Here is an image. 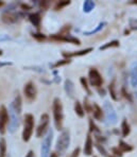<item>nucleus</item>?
Listing matches in <instances>:
<instances>
[{
  "instance_id": "nucleus-1",
  "label": "nucleus",
  "mask_w": 137,
  "mask_h": 157,
  "mask_svg": "<svg viewBox=\"0 0 137 157\" xmlns=\"http://www.w3.org/2000/svg\"><path fill=\"white\" fill-rule=\"evenodd\" d=\"M22 101L19 94L15 97L14 101L9 106V132L11 134L15 133L20 124V116H22Z\"/></svg>"
},
{
  "instance_id": "nucleus-2",
  "label": "nucleus",
  "mask_w": 137,
  "mask_h": 157,
  "mask_svg": "<svg viewBox=\"0 0 137 157\" xmlns=\"http://www.w3.org/2000/svg\"><path fill=\"white\" fill-rule=\"evenodd\" d=\"M53 110V119H54V125L57 130H63V121H64V113H63V104L60 98H55L52 104Z\"/></svg>"
},
{
  "instance_id": "nucleus-3",
  "label": "nucleus",
  "mask_w": 137,
  "mask_h": 157,
  "mask_svg": "<svg viewBox=\"0 0 137 157\" xmlns=\"http://www.w3.org/2000/svg\"><path fill=\"white\" fill-rule=\"evenodd\" d=\"M70 144V132L69 130H64L59 136L55 144V151L57 155H64L68 150Z\"/></svg>"
},
{
  "instance_id": "nucleus-4",
  "label": "nucleus",
  "mask_w": 137,
  "mask_h": 157,
  "mask_svg": "<svg viewBox=\"0 0 137 157\" xmlns=\"http://www.w3.org/2000/svg\"><path fill=\"white\" fill-rule=\"evenodd\" d=\"M34 116L32 114H25L24 118V130H22V140L28 142L31 139L34 132Z\"/></svg>"
},
{
  "instance_id": "nucleus-5",
  "label": "nucleus",
  "mask_w": 137,
  "mask_h": 157,
  "mask_svg": "<svg viewBox=\"0 0 137 157\" xmlns=\"http://www.w3.org/2000/svg\"><path fill=\"white\" fill-rule=\"evenodd\" d=\"M103 113L108 124H112L113 125V124L117 123V121H118L117 113H116L114 106L111 104L110 102H108V101H105L103 104Z\"/></svg>"
},
{
  "instance_id": "nucleus-6",
  "label": "nucleus",
  "mask_w": 137,
  "mask_h": 157,
  "mask_svg": "<svg viewBox=\"0 0 137 157\" xmlns=\"http://www.w3.org/2000/svg\"><path fill=\"white\" fill-rule=\"evenodd\" d=\"M53 140V131L49 130L48 133L45 135L41 144V157H49L50 155V150H51V144H52Z\"/></svg>"
},
{
  "instance_id": "nucleus-7",
  "label": "nucleus",
  "mask_w": 137,
  "mask_h": 157,
  "mask_svg": "<svg viewBox=\"0 0 137 157\" xmlns=\"http://www.w3.org/2000/svg\"><path fill=\"white\" fill-rule=\"evenodd\" d=\"M50 123V118L48 114H43L41 116V121H39V124L36 128V136L38 138H41L48 133V126H49Z\"/></svg>"
},
{
  "instance_id": "nucleus-8",
  "label": "nucleus",
  "mask_w": 137,
  "mask_h": 157,
  "mask_svg": "<svg viewBox=\"0 0 137 157\" xmlns=\"http://www.w3.org/2000/svg\"><path fill=\"white\" fill-rule=\"evenodd\" d=\"M88 78H89V83L92 86L95 87H101L103 84V78H102L101 75L96 68H90L88 71Z\"/></svg>"
},
{
  "instance_id": "nucleus-9",
  "label": "nucleus",
  "mask_w": 137,
  "mask_h": 157,
  "mask_svg": "<svg viewBox=\"0 0 137 157\" xmlns=\"http://www.w3.org/2000/svg\"><path fill=\"white\" fill-rule=\"evenodd\" d=\"M9 124V112L4 105L0 106V134L3 135L6 132Z\"/></svg>"
},
{
  "instance_id": "nucleus-10",
  "label": "nucleus",
  "mask_w": 137,
  "mask_h": 157,
  "mask_svg": "<svg viewBox=\"0 0 137 157\" xmlns=\"http://www.w3.org/2000/svg\"><path fill=\"white\" fill-rule=\"evenodd\" d=\"M24 94L29 101L35 100L36 94H37V89H36L35 84L33 82H28L24 87Z\"/></svg>"
},
{
  "instance_id": "nucleus-11",
  "label": "nucleus",
  "mask_w": 137,
  "mask_h": 157,
  "mask_svg": "<svg viewBox=\"0 0 137 157\" xmlns=\"http://www.w3.org/2000/svg\"><path fill=\"white\" fill-rule=\"evenodd\" d=\"M51 38L52 39H55V40H61V41H68V43H71L73 44V45H81V41L80 39H78L75 36L70 35V34H68V35H59V34H54V35L51 36Z\"/></svg>"
},
{
  "instance_id": "nucleus-12",
  "label": "nucleus",
  "mask_w": 137,
  "mask_h": 157,
  "mask_svg": "<svg viewBox=\"0 0 137 157\" xmlns=\"http://www.w3.org/2000/svg\"><path fill=\"white\" fill-rule=\"evenodd\" d=\"M1 19L6 24H14L18 20V14L14 12H4L1 16Z\"/></svg>"
},
{
  "instance_id": "nucleus-13",
  "label": "nucleus",
  "mask_w": 137,
  "mask_h": 157,
  "mask_svg": "<svg viewBox=\"0 0 137 157\" xmlns=\"http://www.w3.org/2000/svg\"><path fill=\"white\" fill-rule=\"evenodd\" d=\"M92 48H86V49L80 50V51H75V52H64L63 55H64L66 59H69V57H75V56H83V55H86L89 52L92 51Z\"/></svg>"
},
{
  "instance_id": "nucleus-14",
  "label": "nucleus",
  "mask_w": 137,
  "mask_h": 157,
  "mask_svg": "<svg viewBox=\"0 0 137 157\" xmlns=\"http://www.w3.org/2000/svg\"><path fill=\"white\" fill-rule=\"evenodd\" d=\"M92 150H94V141L90 135H87L86 140L84 144V154L86 156H92Z\"/></svg>"
},
{
  "instance_id": "nucleus-15",
  "label": "nucleus",
  "mask_w": 137,
  "mask_h": 157,
  "mask_svg": "<svg viewBox=\"0 0 137 157\" xmlns=\"http://www.w3.org/2000/svg\"><path fill=\"white\" fill-rule=\"evenodd\" d=\"M92 113L94 114V118L98 121H102L104 118V113H103V109H102L100 106L97 104V103H94L92 104Z\"/></svg>"
},
{
  "instance_id": "nucleus-16",
  "label": "nucleus",
  "mask_w": 137,
  "mask_h": 157,
  "mask_svg": "<svg viewBox=\"0 0 137 157\" xmlns=\"http://www.w3.org/2000/svg\"><path fill=\"white\" fill-rule=\"evenodd\" d=\"M65 91H66L67 96H69V98H73V96H75V85H73L71 80L65 81Z\"/></svg>"
},
{
  "instance_id": "nucleus-17",
  "label": "nucleus",
  "mask_w": 137,
  "mask_h": 157,
  "mask_svg": "<svg viewBox=\"0 0 137 157\" xmlns=\"http://www.w3.org/2000/svg\"><path fill=\"white\" fill-rule=\"evenodd\" d=\"M131 85L137 87V63H133L131 67Z\"/></svg>"
},
{
  "instance_id": "nucleus-18",
  "label": "nucleus",
  "mask_w": 137,
  "mask_h": 157,
  "mask_svg": "<svg viewBox=\"0 0 137 157\" xmlns=\"http://www.w3.org/2000/svg\"><path fill=\"white\" fill-rule=\"evenodd\" d=\"M29 19L31 21V24L33 25L34 27H36L38 29L41 27V15L38 13H32L30 14L29 16Z\"/></svg>"
},
{
  "instance_id": "nucleus-19",
  "label": "nucleus",
  "mask_w": 137,
  "mask_h": 157,
  "mask_svg": "<svg viewBox=\"0 0 137 157\" xmlns=\"http://www.w3.org/2000/svg\"><path fill=\"white\" fill-rule=\"evenodd\" d=\"M75 112L76 114L78 115L80 118H83L85 116V112H84V108H83L82 104H81V102H79V101H76L75 103Z\"/></svg>"
},
{
  "instance_id": "nucleus-20",
  "label": "nucleus",
  "mask_w": 137,
  "mask_h": 157,
  "mask_svg": "<svg viewBox=\"0 0 137 157\" xmlns=\"http://www.w3.org/2000/svg\"><path fill=\"white\" fill-rule=\"evenodd\" d=\"M121 131H122V136H123V137H127V136L130 135V133H131V126H130V124L127 123V120H123V121H122Z\"/></svg>"
},
{
  "instance_id": "nucleus-21",
  "label": "nucleus",
  "mask_w": 137,
  "mask_h": 157,
  "mask_svg": "<svg viewBox=\"0 0 137 157\" xmlns=\"http://www.w3.org/2000/svg\"><path fill=\"white\" fill-rule=\"evenodd\" d=\"M118 147H119V150L122 152V153H124V152H131L132 150H133V147L130 145L129 144H127V142H124L123 140H120Z\"/></svg>"
},
{
  "instance_id": "nucleus-22",
  "label": "nucleus",
  "mask_w": 137,
  "mask_h": 157,
  "mask_svg": "<svg viewBox=\"0 0 137 157\" xmlns=\"http://www.w3.org/2000/svg\"><path fill=\"white\" fill-rule=\"evenodd\" d=\"M94 9H95V2L94 1H90V0H86V1H84V3H83V11H84L85 13L92 12Z\"/></svg>"
},
{
  "instance_id": "nucleus-23",
  "label": "nucleus",
  "mask_w": 137,
  "mask_h": 157,
  "mask_svg": "<svg viewBox=\"0 0 137 157\" xmlns=\"http://www.w3.org/2000/svg\"><path fill=\"white\" fill-rule=\"evenodd\" d=\"M119 46V40H112V41H108V43L104 44L103 46L99 48L100 50H106L108 48H115V47H118Z\"/></svg>"
},
{
  "instance_id": "nucleus-24",
  "label": "nucleus",
  "mask_w": 137,
  "mask_h": 157,
  "mask_svg": "<svg viewBox=\"0 0 137 157\" xmlns=\"http://www.w3.org/2000/svg\"><path fill=\"white\" fill-rule=\"evenodd\" d=\"M6 156V141L4 138H0V157Z\"/></svg>"
},
{
  "instance_id": "nucleus-25",
  "label": "nucleus",
  "mask_w": 137,
  "mask_h": 157,
  "mask_svg": "<svg viewBox=\"0 0 137 157\" xmlns=\"http://www.w3.org/2000/svg\"><path fill=\"white\" fill-rule=\"evenodd\" d=\"M108 90H110V94H111V97L113 98V100H117V92H116V84H115V81H113L112 83L110 84L108 86Z\"/></svg>"
},
{
  "instance_id": "nucleus-26",
  "label": "nucleus",
  "mask_w": 137,
  "mask_h": 157,
  "mask_svg": "<svg viewBox=\"0 0 137 157\" xmlns=\"http://www.w3.org/2000/svg\"><path fill=\"white\" fill-rule=\"evenodd\" d=\"M105 22H100V24L97 26V28H95L94 30H92V31H87V32H85V35H92V34H96V33H98L99 31H101L102 29H103V27L105 26Z\"/></svg>"
},
{
  "instance_id": "nucleus-27",
  "label": "nucleus",
  "mask_w": 137,
  "mask_h": 157,
  "mask_svg": "<svg viewBox=\"0 0 137 157\" xmlns=\"http://www.w3.org/2000/svg\"><path fill=\"white\" fill-rule=\"evenodd\" d=\"M69 4H70V1H67V0H65V1H59V2H57V4H55L54 10L60 11V10H62V9H64L65 6H69Z\"/></svg>"
},
{
  "instance_id": "nucleus-28",
  "label": "nucleus",
  "mask_w": 137,
  "mask_h": 157,
  "mask_svg": "<svg viewBox=\"0 0 137 157\" xmlns=\"http://www.w3.org/2000/svg\"><path fill=\"white\" fill-rule=\"evenodd\" d=\"M83 103H84V112H87V113H92V104H90V102L88 101V98L85 97L84 100H83Z\"/></svg>"
},
{
  "instance_id": "nucleus-29",
  "label": "nucleus",
  "mask_w": 137,
  "mask_h": 157,
  "mask_svg": "<svg viewBox=\"0 0 137 157\" xmlns=\"http://www.w3.org/2000/svg\"><path fill=\"white\" fill-rule=\"evenodd\" d=\"M80 82H81V84H82V86H83V88L86 90V92L88 94H92V91H90V89H89V87H88V83H87V80L84 77H82L80 78Z\"/></svg>"
},
{
  "instance_id": "nucleus-30",
  "label": "nucleus",
  "mask_w": 137,
  "mask_h": 157,
  "mask_svg": "<svg viewBox=\"0 0 137 157\" xmlns=\"http://www.w3.org/2000/svg\"><path fill=\"white\" fill-rule=\"evenodd\" d=\"M89 131L90 132H94V133H98L99 130H98V126L95 124V122H94V120L92 119H89Z\"/></svg>"
},
{
  "instance_id": "nucleus-31",
  "label": "nucleus",
  "mask_w": 137,
  "mask_h": 157,
  "mask_svg": "<svg viewBox=\"0 0 137 157\" xmlns=\"http://www.w3.org/2000/svg\"><path fill=\"white\" fill-rule=\"evenodd\" d=\"M70 59H62V61H59L54 64V67H61V66H64V65H67V64L70 63Z\"/></svg>"
},
{
  "instance_id": "nucleus-32",
  "label": "nucleus",
  "mask_w": 137,
  "mask_h": 157,
  "mask_svg": "<svg viewBox=\"0 0 137 157\" xmlns=\"http://www.w3.org/2000/svg\"><path fill=\"white\" fill-rule=\"evenodd\" d=\"M112 152H113V154L114 155H115V157H122V155H123V154H122V152L120 151L119 150V147H113L112 149Z\"/></svg>"
},
{
  "instance_id": "nucleus-33",
  "label": "nucleus",
  "mask_w": 137,
  "mask_h": 157,
  "mask_svg": "<svg viewBox=\"0 0 137 157\" xmlns=\"http://www.w3.org/2000/svg\"><path fill=\"white\" fill-rule=\"evenodd\" d=\"M33 37L36 38L37 40H44L46 38V36L44 34H41V33H34L33 34Z\"/></svg>"
},
{
  "instance_id": "nucleus-34",
  "label": "nucleus",
  "mask_w": 137,
  "mask_h": 157,
  "mask_svg": "<svg viewBox=\"0 0 137 157\" xmlns=\"http://www.w3.org/2000/svg\"><path fill=\"white\" fill-rule=\"evenodd\" d=\"M80 152H81V149L80 147H76L75 150H73L72 154H71L69 157H79V155H80Z\"/></svg>"
},
{
  "instance_id": "nucleus-35",
  "label": "nucleus",
  "mask_w": 137,
  "mask_h": 157,
  "mask_svg": "<svg viewBox=\"0 0 137 157\" xmlns=\"http://www.w3.org/2000/svg\"><path fill=\"white\" fill-rule=\"evenodd\" d=\"M97 149L99 150L100 152H101L102 154H103L104 156H108V153H106V151H105V149L103 147V145H101V144H97Z\"/></svg>"
},
{
  "instance_id": "nucleus-36",
  "label": "nucleus",
  "mask_w": 137,
  "mask_h": 157,
  "mask_svg": "<svg viewBox=\"0 0 137 157\" xmlns=\"http://www.w3.org/2000/svg\"><path fill=\"white\" fill-rule=\"evenodd\" d=\"M41 6L44 9V10L48 9V6H49V1H41Z\"/></svg>"
},
{
  "instance_id": "nucleus-37",
  "label": "nucleus",
  "mask_w": 137,
  "mask_h": 157,
  "mask_svg": "<svg viewBox=\"0 0 137 157\" xmlns=\"http://www.w3.org/2000/svg\"><path fill=\"white\" fill-rule=\"evenodd\" d=\"M25 157H35V154H34L33 151H29L27 155H25Z\"/></svg>"
},
{
  "instance_id": "nucleus-38",
  "label": "nucleus",
  "mask_w": 137,
  "mask_h": 157,
  "mask_svg": "<svg viewBox=\"0 0 137 157\" xmlns=\"http://www.w3.org/2000/svg\"><path fill=\"white\" fill-rule=\"evenodd\" d=\"M122 94H123V96H124V97H125V98H127V99H129L130 101L132 100V99H131V97H130V94H127V92H125V90H124V89H122Z\"/></svg>"
},
{
  "instance_id": "nucleus-39",
  "label": "nucleus",
  "mask_w": 137,
  "mask_h": 157,
  "mask_svg": "<svg viewBox=\"0 0 137 157\" xmlns=\"http://www.w3.org/2000/svg\"><path fill=\"white\" fill-rule=\"evenodd\" d=\"M22 9H27V10H30V9H31V6H29L28 4H24V3H22Z\"/></svg>"
},
{
  "instance_id": "nucleus-40",
  "label": "nucleus",
  "mask_w": 137,
  "mask_h": 157,
  "mask_svg": "<svg viewBox=\"0 0 137 157\" xmlns=\"http://www.w3.org/2000/svg\"><path fill=\"white\" fill-rule=\"evenodd\" d=\"M57 156H59V155H57V153H51L49 155V157H57Z\"/></svg>"
},
{
  "instance_id": "nucleus-41",
  "label": "nucleus",
  "mask_w": 137,
  "mask_h": 157,
  "mask_svg": "<svg viewBox=\"0 0 137 157\" xmlns=\"http://www.w3.org/2000/svg\"><path fill=\"white\" fill-rule=\"evenodd\" d=\"M6 65H11V63H0V67L6 66Z\"/></svg>"
},
{
  "instance_id": "nucleus-42",
  "label": "nucleus",
  "mask_w": 137,
  "mask_h": 157,
  "mask_svg": "<svg viewBox=\"0 0 137 157\" xmlns=\"http://www.w3.org/2000/svg\"><path fill=\"white\" fill-rule=\"evenodd\" d=\"M3 6V2H2V1H0V6Z\"/></svg>"
},
{
  "instance_id": "nucleus-43",
  "label": "nucleus",
  "mask_w": 137,
  "mask_h": 157,
  "mask_svg": "<svg viewBox=\"0 0 137 157\" xmlns=\"http://www.w3.org/2000/svg\"><path fill=\"white\" fill-rule=\"evenodd\" d=\"M2 54V51H1V50H0V55H1Z\"/></svg>"
},
{
  "instance_id": "nucleus-44",
  "label": "nucleus",
  "mask_w": 137,
  "mask_h": 157,
  "mask_svg": "<svg viewBox=\"0 0 137 157\" xmlns=\"http://www.w3.org/2000/svg\"><path fill=\"white\" fill-rule=\"evenodd\" d=\"M110 157H115V156H110Z\"/></svg>"
},
{
  "instance_id": "nucleus-45",
  "label": "nucleus",
  "mask_w": 137,
  "mask_h": 157,
  "mask_svg": "<svg viewBox=\"0 0 137 157\" xmlns=\"http://www.w3.org/2000/svg\"><path fill=\"white\" fill-rule=\"evenodd\" d=\"M94 157H97V156H94Z\"/></svg>"
}]
</instances>
